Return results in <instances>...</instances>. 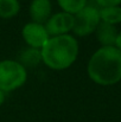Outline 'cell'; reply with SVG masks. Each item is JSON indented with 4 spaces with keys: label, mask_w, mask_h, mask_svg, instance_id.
Listing matches in <instances>:
<instances>
[{
    "label": "cell",
    "mask_w": 121,
    "mask_h": 122,
    "mask_svg": "<svg viewBox=\"0 0 121 122\" xmlns=\"http://www.w3.org/2000/svg\"><path fill=\"white\" fill-rule=\"evenodd\" d=\"M88 75L101 85H112L121 81V51L115 46L100 47L89 59Z\"/></svg>",
    "instance_id": "6da1fadb"
},
{
    "label": "cell",
    "mask_w": 121,
    "mask_h": 122,
    "mask_svg": "<svg viewBox=\"0 0 121 122\" xmlns=\"http://www.w3.org/2000/svg\"><path fill=\"white\" fill-rule=\"evenodd\" d=\"M42 62L53 70H64L73 65L79 55L77 41L70 35L50 37L40 49Z\"/></svg>",
    "instance_id": "7a4b0ae2"
},
{
    "label": "cell",
    "mask_w": 121,
    "mask_h": 122,
    "mask_svg": "<svg viewBox=\"0 0 121 122\" xmlns=\"http://www.w3.org/2000/svg\"><path fill=\"white\" fill-rule=\"evenodd\" d=\"M27 78L26 69L17 61L5 59L0 62V90L13 91L20 88Z\"/></svg>",
    "instance_id": "3957f363"
},
{
    "label": "cell",
    "mask_w": 121,
    "mask_h": 122,
    "mask_svg": "<svg viewBox=\"0 0 121 122\" xmlns=\"http://www.w3.org/2000/svg\"><path fill=\"white\" fill-rule=\"evenodd\" d=\"M100 12L94 6H84L81 11L74 14L73 31L75 35L83 37L93 33L100 24Z\"/></svg>",
    "instance_id": "277c9868"
},
{
    "label": "cell",
    "mask_w": 121,
    "mask_h": 122,
    "mask_svg": "<svg viewBox=\"0 0 121 122\" xmlns=\"http://www.w3.org/2000/svg\"><path fill=\"white\" fill-rule=\"evenodd\" d=\"M44 26L50 37L68 35L74 26V15L67 12L56 13L47 19Z\"/></svg>",
    "instance_id": "5b68a950"
},
{
    "label": "cell",
    "mask_w": 121,
    "mask_h": 122,
    "mask_svg": "<svg viewBox=\"0 0 121 122\" xmlns=\"http://www.w3.org/2000/svg\"><path fill=\"white\" fill-rule=\"evenodd\" d=\"M23 38L25 43L33 49H42L46 41L50 39V36L47 35L45 26L43 24H37V23H29L23 27L21 31Z\"/></svg>",
    "instance_id": "8992f818"
},
{
    "label": "cell",
    "mask_w": 121,
    "mask_h": 122,
    "mask_svg": "<svg viewBox=\"0 0 121 122\" xmlns=\"http://www.w3.org/2000/svg\"><path fill=\"white\" fill-rule=\"evenodd\" d=\"M30 15L33 23L44 24L51 15L50 0H32L30 5Z\"/></svg>",
    "instance_id": "52a82bcc"
},
{
    "label": "cell",
    "mask_w": 121,
    "mask_h": 122,
    "mask_svg": "<svg viewBox=\"0 0 121 122\" xmlns=\"http://www.w3.org/2000/svg\"><path fill=\"white\" fill-rule=\"evenodd\" d=\"M96 37L102 46H114L118 37V31L114 25L105 21H100L96 27Z\"/></svg>",
    "instance_id": "ba28073f"
},
{
    "label": "cell",
    "mask_w": 121,
    "mask_h": 122,
    "mask_svg": "<svg viewBox=\"0 0 121 122\" xmlns=\"http://www.w3.org/2000/svg\"><path fill=\"white\" fill-rule=\"evenodd\" d=\"M17 61L18 63H20L25 69L26 68H33L36 65H38L42 62V53H40L39 49H33V47H27L24 49L19 56H18Z\"/></svg>",
    "instance_id": "9c48e42d"
},
{
    "label": "cell",
    "mask_w": 121,
    "mask_h": 122,
    "mask_svg": "<svg viewBox=\"0 0 121 122\" xmlns=\"http://www.w3.org/2000/svg\"><path fill=\"white\" fill-rule=\"evenodd\" d=\"M100 12V19L105 23H108L110 25L121 23V7L114 6V7H103L99 10Z\"/></svg>",
    "instance_id": "30bf717a"
},
{
    "label": "cell",
    "mask_w": 121,
    "mask_h": 122,
    "mask_svg": "<svg viewBox=\"0 0 121 122\" xmlns=\"http://www.w3.org/2000/svg\"><path fill=\"white\" fill-rule=\"evenodd\" d=\"M20 10L18 0H0V18H12Z\"/></svg>",
    "instance_id": "8fae6325"
},
{
    "label": "cell",
    "mask_w": 121,
    "mask_h": 122,
    "mask_svg": "<svg viewBox=\"0 0 121 122\" xmlns=\"http://www.w3.org/2000/svg\"><path fill=\"white\" fill-rule=\"evenodd\" d=\"M57 2L64 12L74 15L85 6L87 0H57Z\"/></svg>",
    "instance_id": "7c38bea8"
},
{
    "label": "cell",
    "mask_w": 121,
    "mask_h": 122,
    "mask_svg": "<svg viewBox=\"0 0 121 122\" xmlns=\"http://www.w3.org/2000/svg\"><path fill=\"white\" fill-rule=\"evenodd\" d=\"M97 4L103 8V7H114V6H120L121 0H96Z\"/></svg>",
    "instance_id": "4fadbf2b"
},
{
    "label": "cell",
    "mask_w": 121,
    "mask_h": 122,
    "mask_svg": "<svg viewBox=\"0 0 121 122\" xmlns=\"http://www.w3.org/2000/svg\"><path fill=\"white\" fill-rule=\"evenodd\" d=\"M115 47L121 51V31L118 33V37H116V41H115Z\"/></svg>",
    "instance_id": "5bb4252c"
},
{
    "label": "cell",
    "mask_w": 121,
    "mask_h": 122,
    "mask_svg": "<svg viewBox=\"0 0 121 122\" xmlns=\"http://www.w3.org/2000/svg\"><path fill=\"white\" fill-rule=\"evenodd\" d=\"M4 101H5V92L0 90V107L2 106V103H4Z\"/></svg>",
    "instance_id": "9a60e30c"
}]
</instances>
